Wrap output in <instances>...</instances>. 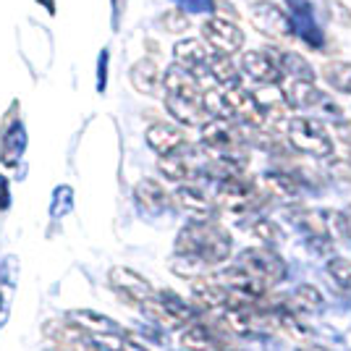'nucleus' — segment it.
<instances>
[{
    "label": "nucleus",
    "instance_id": "nucleus-1",
    "mask_svg": "<svg viewBox=\"0 0 351 351\" xmlns=\"http://www.w3.org/2000/svg\"><path fill=\"white\" fill-rule=\"evenodd\" d=\"M176 254L191 257L205 267H218L231 257V234L215 220H194L181 228L176 239Z\"/></svg>",
    "mask_w": 351,
    "mask_h": 351
},
{
    "label": "nucleus",
    "instance_id": "nucleus-2",
    "mask_svg": "<svg viewBox=\"0 0 351 351\" xmlns=\"http://www.w3.org/2000/svg\"><path fill=\"white\" fill-rule=\"evenodd\" d=\"M202 142H205V147L210 149L213 158H223V160H234L247 165L249 136L234 121L215 118V121L205 123L202 126Z\"/></svg>",
    "mask_w": 351,
    "mask_h": 351
},
{
    "label": "nucleus",
    "instance_id": "nucleus-3",
    "mask_svg": "<svg viewBox=\"0 0 351 351\" xmlns=\"http://www.w3.org/2000/svg\"><path fill=\"white\" fill-rule=\"evenodd\" d=\"M286 136H289V145L309 158H330L333 155V139L325 129V123L317 118L309 116H293L289 118V126H286Z\"/></svg>",
    "mask_w": 351,
    "mask_h": 351
},
{
    "label": "nucleus",
    "instance_id": "nucleus-4",
    "mask_svg": "<svg viewBox=\"0 0 351 351\" xmlns=\"http://www.w3.org/2000/svg\"><path fill=\"white\" fill-rule=\"evenodd\" d=\"M265 191L260 189L257 181H252L247 173L226 178L218 184V194H215V205L231 215H247L252 210L263 205Z\"/></svg>",
    "mask_w": 351,
    "mask_h": 351
},
{
    "label": "nucleus",
    "instance_id": "nucleus-5",
    "mask_svg": "<svg viewBox=\"0 0 351 351\" xmlns=\"http://www.w3.org/2000/svg\"><path fill=\"white\" fill-rule=\"evenodd\" d=\"M142 307H145V315L149 320L158 322L160 328H168V330L186 328V325L194 320V309H191L181 296H176L173 291L152 293Z\"/></svg>",
    "mask_w": 351,
    "mask_h": 351
},
{
    "label": "nucleus",
    "instance_id": "nucleus-6",
    "mask_svg": "<svg viewBox=\"0 0 351 351\" xmlns=\"http://www.w3.org/2000/svg\"><path fill=\"white\" fill-rule=\"evenodd\" d=\"M249 19H252L254 29L265 37H270V40H289L291 37V21H289L286 11H280L278 5L270 3V0L254 3Z\"/></svg>",
    "mask_w": 351,
    "mask_h": 351
},
{
    "label": "nucleus",
    "instance_id": "nucleus-7",
    "mask_svg": "<svg viewBox=\"0 0 351 351\" xmlns=\"http://www.w3.org/2000/svg\"><path fill=\"white\" fill-rule=\"evenodd\" d=\"M158 168L171 181H191V178H197V176L202 173L205 165H199V149H194L186 142L181 149H176L171 155H162L160 160H158Z\"/></svg>",
    "mask_w": 351,
    "mask_h": 351
},
{
    "label": "nucleus",
    "instance_id": "nucleus-8",
    "mask_svg": "<svg viewBox=\"0 0 351 351\" xmlns=\"http://www.w3.org/2000/svg\"><path fill=\"white\" fill-rule=\"evenodd\" d=\"M202 34H205V40L210 43V47L215 53H220V56H234V53L241 50V45H244V32L239 29V24L228 21V19H220V16L205 21Z\"/></svg>",
    "mask_w": 351,
    "mask_h": 351
},
{
    "label": "nucleus",
    "instance_id": "nucleus-9",
    "mask_svg": "<svg viewBox=\"0 0 351 351\" xmlns=\"http://www.w3.org/2000/svg\"><path fill=\"white\" fill-rule=\"evenodd\" d=\"M108 280H110L113 291H118L126 302H132V304H145L147 299L155 293L152 283L145 276H139L136 270H132V267H110Z\"/></svg>",
    "mask_w": 351,
    "mask_h": 351
},
{
    "label": "nucleus",
    "instance_id": "nucleus-10",
    "mask_svg": "<svg viewBox=\"0 0 351 351\" xmlns=\"http://www.w3.org/2000/svg\"><path fill=\"white\" fill-rule=\"evenodd\" d=\"M241 69L260 84H278L280 63L278 50H247L241 53Z\"/></svg>",
    "mask_w": 351,
    "mask_h": 351
},
{
    "label": "nucleus",
    "instance_id": "nucleus-11",
    "mask_svg": "<svg viewBox=\"0 0 351 351\" xmlns=\"http://www.w3.org/2000/svg\"><path fill=\"white\" fill-rule=\"evenodd\" d=\"M191 299L199 309H228V289L218 278L191 280Z\"/></svg>",
    "mask_w": 351,
    "mask_h": 351
},
{
    "label": "nucleus",
    "instance_id": "nucleus-12",
    "mask_svg": "<svg viewBox=\"0 0 351 351\" xmlns=\"http://www.w3.org/2000/svg\"><path fill=\"white\" fill-rule=\"evenodd\" d=\"M162 87L173 97H189V100H202V84L194 73L184 71L181 66H171L162 73Z\"/></svg>",
    "mask_w": 351,
    "mask_h": 351
},
{
    "label": "nucleus",
    "instance_id": "nucleus-13",
    "mask_svg": "<svg viewBox=\"0 0 351 351\" xmlns=\"http://www.w3.org/2000/svg\"><path fill=\"white\" fill-rule=\"evenodd\" d=\"M147 145L162 158V155H171V152H176V149H181V147L186 145V136H184L181 129L160 121V123H152L147 129Z\"/></svg>",
    "mask_w": 351,
    "mask_h": 351
},
{
    "label": "nucleus",
    "instance_id": "nucleus-14",
    "mask_svg": "<svg viewBox=\"0 0 351 351\" xmlns=\"http://www.w3.org/2000/svg\"><path fill=\"white\" fill-rule=\"evenodd\" d=\"M69 322L73 328L84 330V333H92V336H108V333H118V322L105 317L100 312H92V309H73L69 312Z\"/></svg>",
    "mask_w": 351,
    "mask_h": 351
},
{
    "label": "nucleus",
    "instance_id": "nucleus-15",
    "mask_svg": "<svg viewBox=\"0 0 351 351\" xmlns=\"http://www.w3.org/2000/svg\"><path fill=\"white\" fill-rule=\"evenodd\" d=\"M171 199H173L176 207H181L184 213L194 215L197 220L210 218V213H213V202L197 186H178Z\"/></svg>",
    "mask_w": 351,
    "mask_h": 351
},
{
    "label": "nucleus",
    "instance_id": "nucleus-16",
    "mask_svg": "<svg viewBox=\"0 0 351 351\" xmlns=\"http://www.w3.org/2000/svg\"><path fill=\"white\" fill-rule=\"evenodd\" d=\"M260 189L265 191V197H276L280 202H291L299 197V181L291 173H265L263 181H257Z\"/></svg>",
    "mask_w": 351,
    "mask_h": 351
},
{
    "label": "nucleus",
    "instance_id": "nucleus-17",
    "mask_svg": "<svg viewBox=\"0 0 351 351\" xmlns=\"http://www.w3.org/2000/svg\"><path fill=\"white\" fill-rule=\"evenodd\" d=\"M207 58H210V53L199 40H181L176 45V66H181L184 71L194 73V76L205 69Z\"/></svg>",
    "mask_w": 351,
    "mask_h": 351
},
{
    "label": "nucleus",
    "instance_id": "nucleus-18",
    "mask_svg": "<svg viewBox=\"0 0 351 351\" xmlns=\"http://www.w3.org/2000/svg\"><path fill=\"white\" fill-rule=\"evenodd\" d=\"M134 197L147 213H160V210L171 205V194L162 189V184L155 181V178H142L136 184V189H134Z\"/></svg>",
    "mask_w": 351,
    "mask_h": 351
},
{
    "label": "nucleus",
    "instance_id": "nucleus-19",
    "mask_svg": "<svg viewBox=\"0 0 351 351\" xmlns=\"http://www.w3.org/2000/svg\"><path fill=\"white\" fill-rule=\"evenodd\" d=\"M165 108L171 110V116L186 126H205V108L202 100H189V97H173L168 95L165 97Z\"/></svg>",
    "mask_w": 351,
    "mask_h": 351
},
{
    "label": "nucleus",
    "instance_id": "nucleus-20",
    "mask_svg": "<svg viewBox=\"0 0 351 351\" xmlns=\"http://www.w3.org/2000/svg\"><path fill=\"white\" fill-rule=\"evenodd\" d=\"M162 82V73L152 58H142L132 66V84L142 95H158Z\"/></svg>",
    "mask_w": 351,
    "mask_h": 351
},
{
    "label": "nucleus",
    "instance_id": "nucleus-21",
    "mask_svg": "<svg viewBox=\"0 0 351 351\" xmlns=\"http://www.w3.org/2000/svg\"><path fill=\"white\" fill-rule=\"evenodd\" d=\"M283 103L289 108H312V105L322 103V92L312 82H286Z\"/></svg>",
    "mask_w": 351,
    "mask_h": 351
},
{
    "label": "nucleus",
    "instance_id": "nucleus-22",
    "mask_svg": "<svg viewBox=\"0 0 351 351\" xmlns=\"http://www.w3.org/2000/svg\"><path fill=\"white\" fill-rule=\"evenodd\" d=\"M278 63H280V79H283V76H286L289 82H312V79H315L312 66H309L299 53L278 50Z\"/></svg>",
    "mask_w": 351,
    "mask_h": 351
},
{
    "label": "nucleus",
    "instance_id": "nucleus-23",
    "mask_svg": "<svg viewBox=\"0 0 351 351\" xmlns=\"http://www.w3.org/2000/svg\"><path fill=\"white\" fill-rule=\"evenodd\" d=\"M320 304H322V293L312 283H302L289 299H283V307L289 309V312H293V315L296 312H315Z\"/></svg>",
    "mask_w": 351,
    "mask_h": 351
},
{
    "label": "nucleus",
    "instance_id": "nucleus-24",
    "mask_svg": "<svg viewBox=\"0 0 351 351\" xmlns=\"http://www.w3.org/2000/svg\"><path fill=\"white\" fill-rule=\"evenodd\" d=\"M207 76L213 79V82H218V84H236V79H239V69H236V63L231 60V56H220V53H213L210 58H207L205 69Z\"/></svg>",
    "mask_w": 351,
    "mask_h": 351
},
{
    "label": "nucleus",
    "instance_id": "nucleus-25",
    "mask_svg": "<svg viewBox=\"0 0 351 351\" xmlns=\"http://www.w3.org/2000/svg\"><path fill=\"white\" fill-rule=\"evenodd\" d=\"M181 346L186 351H210L213 349V325L189 322L181 333Z\"/></svg>",
    "mask_w": 351,
    "mask_h": 351
},
{
    "label": "nucleus",
    "instance_id": "nucleus-26",
    "mask_svg": "<svg viewBox=\"0 0 351 351\" xmlns=\"http://www.w3.org/2000/svg\"><path fill=\"white\" fill-rule=\"evenodd\" d=\"M322 79L338 92L351 95V63L349 60H330L322 66Z\"/></svg>",
    "mask_w": 351,
    "mask_h": 351
},
{
    "label": "nucleus",
    "instance_id": "nucleus-27",
    "mask_svg": "<svg viewBox=\"0 0 351 351\" xmlns=\"http://www.w3.org/2000/svg\"><path fill=\"white\" fill-rule=\"evenodd\" d=\"M299 226L307 231L312 241H322L325 247L330 244V234H328V226H325V215H322V213L304 210V213L299 215Z\"/></svg>",
    "mask_w": 351,
    "mask_h": 351
},
{
    "label": "nucleus",
    "instance_id": "nucleus-28",
    "mask_svg": "<svg viewBox=\"0 0 351 351\" xmlns=\"http://www.w3.org/2000/svg\"><path fill=\"white\" fill-rule=\"evenodd\" d=\"M249 231H252L254 239H260V244L267 249L283 241V231L278 228V223H273V220H267V218H257L249 226Z\"/></svg>",
    "mask_w": 351,
    "mask_h": 351
},
{
    "label": "nucleus",
    "instance_id": "nucleus-29",
    "mask_svg": "<svg viewBox=\"0 0 351 351\" xmlns=\"http://www.w3.org/2000/svg\"><path fill=\"white\" fill-rule=\"evenodd\" d=\"M328 276L333 278L338 289L343 293H351V260H343V257H333L328 263Z\"/></svg>",
    "mask_w": 351,
    "mask_h": 351
},
{
    "label": "nucleus",
    "instance_id": "nucleus-30",
    "mask_svg": "<svg viewBox=\"0 0 351 351\" xmlns=\"http://www.w3.org/2000/svg\"><path fill=\"white\" fill-rule=\"evenodd\" d=\"M171 270H173L176 276H181V278H202V273H205L207 267L202 263H197V260H191V257H184V254H176L173 260H171Z\"/></svg>",
    "mask_w": 351,
    "mask_h": 351
},
{
    "label": "nucleus",
    "instance_id": "nucleus-31",
    "mask_svg": "<svg viewBox=\"0 0 351 351\" xmlns=\"http://www.w3.org/2000/svg\"><path fill=\"white\" fill-rule=\"evenodd\" d=\"M160 24H162V29H165V32L178 34V32L189 29V16L184 14L181 8H168V11L160 16Z\"/></svg>",
    "mask_w": 351,
    "mask_h": 351
},
{
    "label": "nucleus",
    "instance_id": "nucleus-32",
    "mask_svg": "<svg viewBox=\"0 0 351 351\" xmlns=\"http://www.w3.org/2000/svg\"><path fill=\"white\" fill-rule=\"evenodd\" d=\"M325 14L333 24L351 29V11L343 0H325Z\"/></svg>",
    "mask_w": 351,
    "mask_h": 351
},
{
    "label": "nucleus",
    "instance_id": "nucleus-33",
    "mask_svg": "<svg viewBox=\"0 0 351 351\" xmlns=\"http://www.w3.org/2000/svg\"><path fill=\"white\" fill-rule=\"evenodd\" d=\"M325 226H328V234L336 236V239H349V218L341 215V213H328L325 215Z\"/></svg>",
    "mask_w": 351,
    "mask_h": 351
},
{
    "label": "nucleus",
    "instance_id": "nucleus-34",
    "mask_svg": "<svg viewBox=\"0 0 351 351\" xmlns=\"http://www.w3.org/2000/svg\"><path fill=\"white\" fill-rule=\"evenodd\" d=\"M336 134H338V139H341V145L351 147V121H338Z\"/></svg>",
    "mask_w": 351,
    "mask_h": 351
},
{
    "label": "nucleus",
    "instance_id": "nucleus-35",
    "mask_svg": "<svg viewBox=\"0 0 351 351\" xmlns=\"http://www.w3.org/2000/svg\"><path fill=\"white\" fill-rule=\"evenodd\" d=\"M121 351H149V349L142 346V343H136V341H123V343H121Z\"/></svg>",
    "mask_w": 351,
    "mask_h": 351
},
{
    "label": "nucleus",
    "instance_id": "nucleus-36",
    "mask_svg": "<svg viewBox=\"0 0 351 351\" xmlns=\"http://www.w3.org/2000/svg\"><path fill=\"white\" fill-rule=\"evenodd\" d=\"M0 207H8V186H5V178H0Z\"/></svg>",
    "mask_w": 351,
    "mask_h": 351
},
{
    "label": "nucleus",
    "instance_id": "nucleus-37",
    "mask_svg": "<svg viewBox=\"0 0 351 351\" xmlns=\"http://www.w3.org/2000/svg\"><path fill=\"white\" fill-rule=\"evenodd\" d=\"M299 351H336V349H330V346H320V343H302Z\"/></svg>",
    "mask_w": 351,
    "mask_h": 351
},
{
    "label": "nucleus",
    "instance_id": "nucleus-38",
    "mask_svg": "<svg viewBox=\"0 0 351 351\" xmlns=\"http://www.w3.org/2000/svg\"><path fill=\"white\" fill-rule=\"evenodd\" d=\"M349 226H351V213H349Z\"/></svg>",
    "mask_w": 351,
    "mask_h": 351
}]
</instances>
